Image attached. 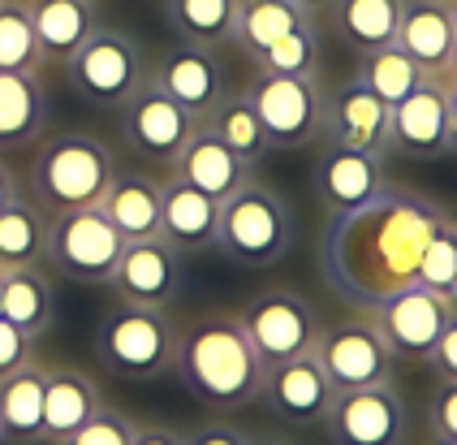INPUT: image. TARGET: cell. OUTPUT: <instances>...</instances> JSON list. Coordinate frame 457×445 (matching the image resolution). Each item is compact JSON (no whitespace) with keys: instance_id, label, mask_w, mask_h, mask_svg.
<instances>
[{"instance_id":"46","label":"cell","mask_w":457,"mask_h":445,"mask_svg":"<svg viewBox=\"0 0 457 445\" xmlns=\"http://www.w3.org/2000/svg\"><path fill=\"white\" fill-rule=\"evenodd\" d=\"M294 4H298V9H303V13H311V18H315V22H320V18H324V9H328L332 0H294Z\"/></svg>"},{"instance_id":"34","label":"cell","mask_w":457,"mask_h":445,"mask_svg":"<svg viewBox=\"0 0 457 445\" xmlns=\"http://www.w3.org/2000/svg\"><path fill=\"white\" fill-rule=\"evenodd\" d=\"M207 126L220 134L246 164L268 156V139H263V126H259V113H254L246 87H228V96L216 105V113L207 117Z\"/></svg>"},{"instance_id":"6","label":"cell","mask_w":457,"mask_h":445,"mask_svg":"<svg viewBox=\"0 0 457 445\" xmlns=\"http://www.w3.org/2000/svg\"><path fill=\"white\" fill-rule=\"evenodd\" d=\"M147 53L143 44L121 27H96V35L65 61V79L78 91V100L96 108H117L147 82Z\"/></svg>"},{"instance_id":"35","label":"cell","mask_w":457,"mask_h":445,"mask_svg":"<svg viewBox=\"0 0 457 445\" xmlns=\"http://www.w3.org/2000/svg\"><path fill=\"white\" fill-rule=\"evenodd\" d=\"M0 74H44L26 0H0Z\"/></svg>"},{"instance_id":"20","label":"cell","mask_w":457,"mask_h":445,"mask_svg":"<svg viewBox=\"0 0 457 445\" xmlns=\"http://www.w3.org/2000/svg\"><path fill=\"white\" fill-rule=\"evenodd\" d=\"M216 230H220V199L169 173L160 182V238L178 256H204L216 251Z\"/></svg>"},{"instance_id":"16","label":"cell","mask_w":457,"mask_h":445,"mask_svg":"<svg viewBox=\"0 0 457 445\" xmlns=\"http://www.w3.org/2000/svg\"><path fill=\"white\" fill-rule=\"evenodd\" d=\"M388 126H393V108L376 100L358 79L341 82L337 91L324 96V143L332 147L388 156Z\"/></svg>"},{"instance_id":"32","label":"cell","mask_w":457,"mask_h":445,"mask_svg":"<svg viewBox=\"0 0 457 445\" xmlns=\"http://www.w3.org/2000/svg\"><path fill=\"white\" fill-rule=\"evenodd\" d=\"M164 18L178 35V44L195 48H225L233 39V18L237 0H164Z\"/></svg>"},{"instance_id":"26","label":"cell","mask_w":457,"mask_h":445,"mask_svg":"<svg viewBox=\"0 0 457 445\" xmlns=\"http://www.w3.org/2000/svg\"><path fill=\"white\" fill-rule=\"evenodd\" d=\"M44 441V364L13 367L0 376V445H39Z\"/></svg>"},{"instance_id":"11","label":"cell","mask_w":457,"mask_h":445,"mask_svg":"<svg viewBox=\"0 0 457 445\" xmlns=\"http://www.w3.org/2000/svg\"><path fill=\"white\" fill-rule=\"evenodd\" d=\"M324 428H328L332 445H406V398L393 381L388 385H367V390H345L332 398Z\"/></svg>"},{"instance_id":"40","label":"cell","mask_w":457,"mask_h":445,"mask_svg":"<svg viewBox=\"0 0 457 445\" xmlns=\"http://www.w3.org/2000/svg\"><path fill=\"white\" fill-rule=\"evenodd\" d=\"M35 359V341L22 338L9 320H0V376H9L13 367H22Z\"/></svg>"},{"instance_id":"39","label":"cell","mask_w":457,"mask_h":445,"mask_svg":"<svg viewBox=\"0 0 457 445\" xmlns=\"http://www.w3.org/2000/svg\"><path fill=\"white\" fill-rule=\"evenodd\" d=\"M423 364L432 367L440 381L457 385V307L449 312V320H445V329H440V338H436V346H432V355H428Z\"/></svg>"},{"instance_id":"52","label":"cell","mask_w":457,"mask_h":445,"mask_svg":"<svg viewBox=\"0 0 457 445\" xmlns=\"http://www.w3.org/2000/svg\"><path fill=\"white\" fill-rule=\"evenodd\" d=\"M0 298H4V268H0Z\"/></svg>"},{"instance_id":"3","label":"cell","mask_w":457,"mask_h":445,"mask_svg":"<svg viewBox=\"0 0 457 445\" xmlns=\"http://www.w3.org/2000/svg\"><path fill=\"white\" fill-rule=\"evenodd\" d=\"M112 173H117V156L100 134L56 130L35 147L26 182H30V199L48 216H56V212L96 208Z\"/></svg>"},{"instance_id":"18","label":"cell","mask_w":457,"mask_h":445,"mask_svg":"<svg viewBox=\"0 0 457 445\" xmlns=\"http://www.w3.org/2000/svg\"><path fill=\"white\" fill-rule=\"evenodd\" d=\"M112 294L121 303H147V307H169L181 290V256L164 238H143L126 242L121 260L112 268Z\"/></svg>"},{"instance_id":"13","label":"cell","mask_w":457,"mask_h":445,"mask_svg":"<svg viewBox=\"0 0 457 445\" xmlns=\"http://www.w3.org/2000/svg\"><path fill=\"white\" fill-rule=\"evenodd\" d=\"M147 82L160 87L173 105H181L190 117L207 122L216 105L228 96V65L216 48H195V44H173L147 65Z\"/></svg>"},{"instance_id":"23","label":"cell","mask_w":457,"mask_h":445,"mask_svg":"<svg viewBox=\"0 0 457 445\" xmlns=\"http://www.w3.org/2000/svg\"><path fill=\"white\" fill-rule=\"evenodd\" d=\"M100 407V385L82 367L44 364V441L48 445H61L70 432H78Z\"/></svg>"},{"instance_id":"15","label":"cell","mask_w":457,"mask_h":445,"mask_svg":"<svg viewBox=\"0 0 457 445\" xmlns=\"http://www.w3.org/2000/svg\"><path fill=\"white\" fill-rule=\"evenodd\" d=\"M259 398L277 419L294 424V428H311V424H324L337 390L324 376V367L315 364V355H298V359L263 367Z\"/></svg>"},{"instance_id":"50","label":"cell","mask_w":457,"mask_h":445,"mask_svg":"<svg viewBox=\"0 0 457 445\" xmlns=\"http://www.w3.org/2000/svg\"><path fill=\"white\" fill-rule=\"evenodd\" d=\"M440 87H445V91H449V96H457V82H440Z\"/></svg>"},{"instance_id":"10","label":"cell","mask_w":457,"mask_h":445,"mask_svg":"<svg viewBox=\"0 0 457 445\" xmlns=\"http://www.w3.org/2000/svg\"><path fill=\"white\" fill-rule=\"evenodd\" d=\"M237 320H242V333L251 338L254 355L263 359V367L311 355L315 341H320V329H324L320 312L306 303L298 290H285V286L254 294Z\"/></svg>"},{"instance_id":"14","label":"cell","mask_w":457,"mask_h":445,"mask_svg":"<svg viewBox=\"0 0 457 445\" xmlns=\"http://www.w3.org/2000/svg\"><path fill=\"white\" fill-rule=\"evenodd\" d=\"M449 298L436 294L428 286H406L397 294H388L384 303H376L367 320L376 324V333L384 338V346L393 350V359H428L436 338L449 320Z\"/></svg>"},{"instance_id":"9","label":"cell","mask_w":457,"mask_h":445,"mask_svg":"<svg viewBox=\"0 0 457 445\" xmlns=\"http://www.w3.org/2000/svg\"><path fill=\"white\" fill-rule=\"evenodd\" d=\"M117 130H121V143L129 147V156H138L143 164H152L169 178L181 147L199 130V117H190L181 105H173L160 87L143 82L126 105L117 108Z\"/></svg>"},{"instance_id":"25","label":"cell","mask_w":457,"mask_h":445,"mask_svg":"<svg viewBox=\"0 0 457 445\" xmlns=\"http://www.w3.org/2000/svg\"><path fill=\"white\" fill-rule=\"evenodd\" d=\"M100 212L126 242L160 238V182L143 169H117L100 199Z\"/></svg>"},{"instance_id":"12","label":"cell","mask_w":457,"mask_h":445,"mask_svg":"<svg viewBox=\"0 0 457 445\" xmlns=\"http://www.w3.org/2000/svg\"><path fill=\"white\" fill-rule=\"evenodd\" d=\"M315 364L324 367V376L332 381V390H367V385H388L397 359L393 350L384 346V338L376 333L371 320H345V324H332L320 329L315 341Z\"/></svg>"},{"instance_id":"33","label":"cell","mask_w":457,"mask_h":445,"mask_svg":"<svg viewBox=\"0 0 457 445\" xmlns=\"http://www.w3.org/2000/svg\"><path fill=\"white\" fill-rule=\"evenodd\" d=\"M354 79L376 96V100H384V105L393 108V105H402L410 91H419L423 82H428V74L410 61L402 48H376V53H362L358 56V70H354Z\"/></svg>"},{"instance_id":"44","label":"cell","mask_w":457,"mask_h":445,"mask_svg":"<svg viewBox=\"0 0 457 445\" xmlns=\"http://www.w3.org/2000/svg\"><path fill=\"white\" fill-rule=\"evenodd\" d=\"M22 195V186H18V178H13V169L0 160V208L9 204V199H18Z\"/></svg>"},{"instance_id":"4","label":"cell","mask_w":457,"mask_h":445,"mask_svg":"<svg viewBox=\"0 0 457 445\" xmlns=\"http://www.w3.org/2000/svg\"><path fill=\"white\" fill-rule=\"evenodd\" d=\"M178 350V320L169 307L147 303H112L96 329V355L108 372L126 381H155L173 372Z\"/></svg>"},{"instance_id":"48","label":"cell","mask_w":457,"mask_h":445,"mask_svg":"<svg viewBox=\"0 0 457 445\" xmlns=\"http://www.w3.org/2000/svg\"><path fill=\"white\" fill-rule=\"evenodd\" d=\"M251 445H298V441H289V437H251Z\"/></svg>"},{"instance_id":"1","label":"cell","mask_w":457,"mask_h":445,"mask_svg":"<svg viewBox=\"0 0 457 445\" xmlns=\"http://www.w3.org/2000/svg\"><path fill=\"white\" fill-rule=\"evenodd\" d=\"M449 212L414 190H384L354 212L328 216L320 238V273L350 307L371 312L388 294L419 281L428 238Z\"/></svg>"},{"instance_id":"45","label":"cell","mask_w":457,"mask_h":445,"mask_svg":"<svg viewBox=\"0 0 457 445\" xmlns=\"http://www.w3.org/2000/svg\"><path fill=\"white\" fill-rule=\"evenodd\" d=\"M449 96V91H445ZM449 152L457 156V96H449Z\"/></svg>"},{"instance_id":"49","label":"cell","mask_w":457,"mask_h":445,"mask_svg":"<svg viewBox=\"0 0 457 445\" xmlns=\"http://www.w3.org/2000/svg\"><path fill=\"white\" fill-rule=\"evenodd\" d=\"M428 445H457V441H449V437H432Z\"/></svg>"},{"instance_id":"19","label":"cell","mask_w":457,"mask_h":445,"mask_svg":"<svg viewBox=\"0 0 457 445\" xmlns=\"http://www.w3.org/2000/svg\"><path fill=\"white\" fill-rule=\"evenodd\" d=\"M388 152L406 160L449 156V96H445L440 82H423L402 105H393Z\"/></svg>"},{"instance_id":"37","label":"cell","mask_w":457,"mask_h":445,"mask_svg":"<svg viewBox=\"0 0 457 445\" xmlns=\"http://www.w3.org/2000/svg\"><path fill=\"white\" fill-rule=\"evenodd\" d=\"M419 286L436 290L445 298L457 286V221L453 216H445L436 225V234L428 238V251H423V264H419Z\"/></svg>"},{"instance_id":"51","label":"cell","mask_w":457,"mask_h":445,"mask_svg":"<svg viewBox=\"0 0 457 445\" xmlns=\"http://www.w3.org/2000/svg\"><path fill=\"white\" fill-rule=\"evenodd\" d=\"M449 13H453V22H457V0H449Z\"/></svg>"},{"instance_id":"24","label":"cell","mask_w":457,"mask_h":445,"mask_svg":"<svg viewBox=\"0 0 457 445\" xmlns=\"http://www.w3.org/2000/svg\"><path fill=\"white\" fill-rule=\"evenodd\" d=\"M26 13L39 39L44 65H65L100 27L96 0H26Z\"/></svg>"},{"instance_id":"38","label":"cell","mask_w":457,"mask_h":445,"mask_svg":"<svg viewBox=\"0 0 457 445\" xmlns=\"http://www.w3.org/2000/svg\"><path fill=\"white\" fill-rule=\"evenodd\" d=\"M134 419L126 416V411H117V407H108L104 402L96 416L87 419L78 432H70L61 445H134Z\"/></svg>"},{"instance_id":"7","label":"cell","mask_w":457,"mask_h":445,"mask_svg":"<svg viewBox=\"0 0 457 445\" xmlns=\"http://www.w3.org/2000/svg\"><path fill=\"white\" fill-rule=\"evenodd\" d=\"M268 152H298L324 139V82L320 74H254L246 82Z\"/></svg>"},{"instance_id":"42","label":"cell","mask_w":457,"mask_h":445,"mask_svg":"<svg viewBox=\"0 0 457 445\" xmlns=\"http://www.w3.org/2000/svg\"><path fill=\"white\" fill-rule=\"evenodd\" d=\"M186 445H251V437L242 428H233V424L212 419V424H199L195 432H186Z\"/></svg>"},{"instance_id":"29","label":"cell","mask_w":457,"mask_h":445,"mask_svg":"<svg viewBox=\"0 0 457 445\" xmlns=\"http://www.w3.org/2000/svg\"><path fill=\"white\" fill-rule=\"evenodd\" d=\"M0 320H9L22 338L39 341L56 320V290L44 264L30 268H4V298H0Z\"/></svg>"},{"instance_id":"28","label":"cell","mask_w":457,"mask_h":445,"mask_svg":"<svg viewBox=\"0 0 457 445\" xmlns=\"http://www.w3.org/2000/svg\"><path fill=\"white\" fill-rule=\"evenodd\" d=\"M402 4L406 0H332L324 9V22L350 53L362 56L393 44L397 22H402Z\"/></svg>"},{"instance_id":"27","label":"cell","mask_w":457,"mask_h":445,"mask_svg":"<svg viewBox=\"0 0 457 445\" xmlns=\"http://www.w3.org/2000/svg\"><path fill=\"white\" fill-rule=\"evenodd\" d=\"M48 130V91L39 74H0V152L39 143Z\"/></svg>"},{"instance_id":"21","label":"cell","mask_w":457,"mask_h":445,"mask_svg":"<svg viewBox=\"0 0 457 445\" xmlns=\"http://www.w3.org/2000/svg\"><path fill=\"white\" fill-rule=\"evenodd\" d=\"M453 39H457V22L449 13V4H440V0H406L402 4V22H397V35H393V48H402L428 74V82L445 79Z\"/></svg>"},{"instance_id":"43","label":"cell","mask_w":457,"mask_h":445,"mask_svg":"<svg viewBox=\"0 0 457 445\" xmlns=\"http://www.w3.org/2000/svg\"><path fill=\"white\" fill-rule=\"evenodd\" d=\"M134 445H186V432L169 428V424H138L134 428Z\"/></svg>"},{"instance_id":"8","label":"cell","mask_w":457,"mask_h":445,"mask_svg":"<svg viewBox=\"0 0 457 445\" xmlns=\"http://www.w3.org/2000/svg\"><path fill=\"white\" fill-rule=\"evenodd\" d=\"M126 251V238L112 230V221L96 208H74L48 216V247L44 264L78 286H108L112 268Z\"/></svg>"},{"instance_id":"53","label":"cell","mask_w":457,"mask_h":445,"mask_svg":"<svg viewBox=\"0 0 457 445\" xmlns=\"http://www.w3.org/2000/svg\"><path fill=\"white\" fill-rule=\"evenodd\" d=\"M440 4H449V0H440Z\"/></svg>"},{"instance_id":"36","label":"cell","mask_w":457,"mask_h":445,"mask_svg":"<svg viewBox=\"0 0 457 445\" xmlns=\"http://www.w3.org/2000/svg\"><path fill=\"white\" fill-rule=\"evenodd\" d=\"M251 61L259 74H320V27L289 30Z\"/></svg>"},{"instance_id":"2","label":"cell","mask_w":457,"mask_h":445,"mask_svg":"<svg viewBox=\"0 0 457 445\" xmlns=\"http://www.w3.org/2000/svg\"><path fill=\"white\" fill-rule=\"evenodd\" d=\"M173 372L199 402L228 411L259 402L263 385V359L254 355L237 315H199L178 329Z\"/></svg>"},{"instance_id":"47","label":"cell","mask_w":457,"mask_h":445,"mask_svg":"<svg viewBox=\"0 0 457 445\" xmlns=\"http://www.w3.org/2000/svg\"><path fill=\"white\" fill-rule=\"evenodd\" d=\"M440 82H457V39H453V53H449V65H445V79Z\"/></svg>"},{"instance_id":"31","label":"cell","mask_w":457,"mask_h":445,"mask_svg":"<svg viewBox=\"0 0 457 445\" xmlns=\"http://www.w3.org/2000/svg\"><path fill=\"white\" fill-rule=\"evenodd\" d=\"M48 247V212L30 195H18L0 208V268H30L44 264Z\"/></svg>"},{"instance_id":"41","label":"cell","mask_w":457,"mask_h":445,"mask_svg":"<svg viewBox=\"0 0 457 445\" xmlns=\"http://www.w3.org/2000/svg\"><path fill=\"white\" fill-rule=\"evenodd\" d=\"M432 437L457 441V385L449 381H440V390L432 393Z\"/></svg>"},{"instance_id":"17","label":"cell","mask_w":457,"mask_h":445,"mask_svg":"<svg viewBox=\"0 0 457 445\" xmlns=\"http://www.w3.org/2000/svg\"><path fill=\"white\" fill-rule=\"evenodd\" d=\"M311 182H315V199H320L324 216H341V212H354L371 199H380L388 190V173H384V156L324 143Z\"/></svg>"},{"instance_id":"5","label":"cell","mask_w":457,"mask_h":445,"mask_svg":"<svg viewBox=\"0 0 457 445\" xmlns=\"http://www.w3.org/2000/svg\"><path fill=\"white\" fill-rule=\"evenodd\" d=\"M294 247V212L268 182H242L220 199L216 251L237 268H268Z\"/></svg>"},{"instance_id":"22","label":"cell","mask_w":457,"mask_h":445,"mask_svg":"<svg viewBox=\"0 0 457 445\" xmlns=\"http://www.w3.org/2000/svg\"><path fill=\"white\" fill-rule=\"evenodd\" d=\"M251 169L254 164H246L207 122H199V130L190 134V143L181 147L178 164H173V178L199 186L212 199H228L242 182H251Z\"/></svg>"},{"instance_id":"30","label":"cell","mask_w":457,"mask_h":445,"mask_svg":"<svg viewBox=\"0 0 457 445\" xmlns=\"http://www.w3.org/2000/svg\"><path fill=\"white\" fill-rule=\"evenodd\" d=\"M298 27H320L311 13H303L294 0H237V18H233V39L228 48L242 56L263 53L268 44H277L280 35Z\"/></svg>"}]
</instances>
